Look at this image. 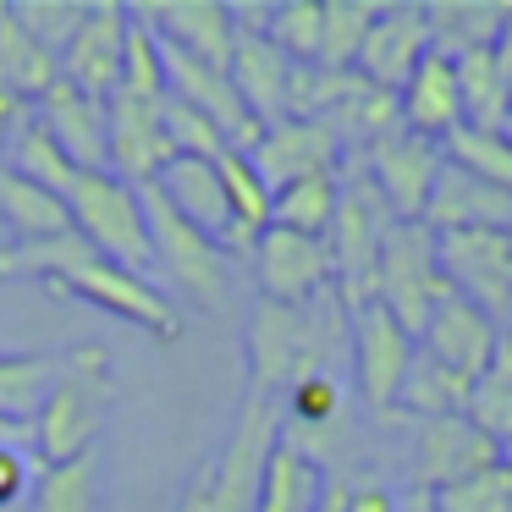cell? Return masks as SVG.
<instances>
[{
  "label": "cell",
  "mask_w": 512,
  "mask_h": 512,
  "mask_svg": "<svg viewBox=\"0 0 512 512\" xmlns=\"http://www.w3.org/2000/svg\"><path fill=\"white\" fill-rule=\"evenodd\" d=\"M0 78L12 83V89L23 94L28 105H34L39 94H45L50 83L61 78V61L50 56L45 45H34L23 28H17L12 6H0Z\"/></svg>",
  "instance_id": "32"
},
{
  "label": "cell",
  "mask_w": 512,
  "mask_h": 512,
  "mask_svg": "<svg viewBox=\"0 0 512 512\" xmlns=\"http://www.w3.org/2000/svg\"><path fill=\"white\" fill-rule=\"evenodd\" d=\"M496 342H501V325L490 320L485 309H474L468 298H457V292L430 314V325L419 331V353H430L435 364H446L452 375H463V380L485 375V364L496 358Z\"/></svg>",
  "instance_id": "19"
},
{
  "label": "cell",
  "mask_w": 512,
  "mask_h": 512,
  "mask_svg": "<svg viewBox=\"0 0 512 512\" xmlns=\"http://www.w3.org/2000/svg\"><path fill=\"white\" fill-rule=\"evenodd\" d=\"M166 138H171V155H182V160H221L226 149V138H221V127L210 122V116H199L193 105H182V100H171L166 94Z\"/></svg>",
  "instance_id": "43"
},
{
  "label": "cell",
  "mask_w": 512,
  "mask_h": 512,
  "mask_svg": "<svg viewBox=\"0 0 512 512\" xmlns=\"http://www.w3.org/2000/svg\"><path fill=\"white\" fill-rule=\"evenodd\" d=\"M50 287L67 292V298H78V303H89V309L116 314V320L144 325L155 342H177V336H182V309H177V298H166L155 281L133 276V270H116L111 259H89V265L56 276Z\"/></svg>",
  "instance_id": "7"
},
{
  "label": "cell",
  "mask_w": 512,
  "mask_h": 512,
  "mask_svg": "<svg viewBox=\"0 0 512 512\" xmlns=\"http://www.w3.org/2000/svg\"><path fill=\"white\" fill-rule=\"evenodd\" d=\"M0 166L17 171V177H28V182H39V188H50V193H61V199H67L72 182H78V166L61 155V144L39 127L34 111H28L23 127L12 133V144H6V160H0Z\"/></svg>",
  "instance_id": "31"
},
{
  "label": "cell",
  "mask_w": 512,
  "mask_h": 512,
  "mask_svg": "<svg viewBox=\"0 0 512 512\" xmlns=\"http://www.w3.org/2000/svg\"><path fill=\"white\" fill-rule=\"evenodd\" d=\"M133 12V6H127ZM122 89L138 100H166V61H160V39L144 17L133 12L127 23V56H122Z\"/></svg>",
  "instance_id": "41"
},
{
  "label": "cell",
  "mask_w": 512,
  "mask_h": 512,
  "mask_svg": "<svg viewBox=\"0 0 512 512\" xmlns=\"http://www.w3.org/2000/svg\"><path fill=\"white\" fill-rule=\"evenodd\" d=\"M160 45L182 50V56L204 61V67H232V45H237V17L232 6L215 0H177V6H133Z\"/></svg>",
  "instance_id": "18"
},
{
  "label": "cell",
  "mask_w": 512,
  "mask_h": 512,
  "mask_svg": "<svg viewBox=\"0 0 512 512\" xmlns=\"http://www.w3.org/2000/svg\"><path fill=\"white\" fill-rule=\"evenodd\" d=\"M391 221H397V215H391L386 199L375 193L369 171L353 182H342V204H336V221H331V232H325V254H331V281H336V298H342L347 314L375 303L380 243H386Z\"/></svg>",
  "instance_id": "4"
},
{
  "label": "cell",
  "mask_w": 512,
  "mask_h": 512,
  "mask_svg": "<svg viewBox=\"0 0 512 512\" xmlns=\"http://www.w3.org/2000/svg\"><path fill=\"white\" fill-rule=\"evenodd\" d=\"M353 347H358V386H364L369 408H391L413 353H419V342H413L380 303H364V309L353 314Z\"/></svg>",
  "instance_id": "20"
},
{
  "label": "cell",
  "mask_w": 512,
  "mask_h": 512,
  "mask_svg": "<svg viewBox=\"0 0 512 512\" xmlns=\"http://www.w3.org/2000/svg\"><path fill=\"white\" fill-rule=\"evenodd\" d=\"M127 23L133 12L105 0V6H89L83 28L72 34V45L61 50V78L72 89L94 94V100H111L122 89V56H127Z\"/></svg>",
  "instance_id": "14"
},
{
  "label": "cell",
  "mask_w": 512,
  "mask_h": 512,
  "mask_svg": "<svg viewBox=\"0 0 512 512\" xmlns=\"http://www.w3.org/2000/svg\"><path fill=\"white\" fill-rule=\"evenodd\" d=\"M94 501H100V452L39 468L28 512H94Z\"/></svg>",
  "instance_id": "33"
},
{
  "label": "cell",
  "mask_w": 512,
  "mask_h": 512,
  "mask_svg": "<svg viewBox=\"0 0 512 512\" xmlns=\"http://www.w3.org/2000/svg\"><path fill=\"white\" fill-rule=\"evenodd\" d=\"M215 171H221V188H226V204H232L237 232H243L248 243H259V237L270 232V188L259 182L254 160H248L243 149H226V155L215 160Z\"/></svg>",
  "instance_id": "36"
},
{
  "label": "cell",
  "mask_w": 512,
  "mask_h": 512,
  "mask_svg": "<svg viewBox=\"0 0 512 512\" xmlns=\"http://www.w3.org/2000/svg\"><path fill=\"white\" fill-rule=\"evenodd\" d=\"M50 369H56V358L0 353V419L34 424L39 402H45V386H50Z\"/></svg>",
  "instance_id": "37"
},
{
  "label": "cell",
  "mask_w": 512,
  "mask_h": 512,
  "mask_svg": "<svg viewBox=\"0 0 512 512\" xmlns=\"http://www.w3.org/2000/svg\"><path fill=\"white\" fill-rule=\"evenodd\" d=\"M446 166L468 171V177L490 182V188L512 193V133H479V127H457L441 138Z\"/></svg>",
  "instance_id": "34"
},
{
  "label": "cell",
  "mask_w": 512,
  "mask_h": 512,
  "mask_svg": "<svg viewBox=\"0 0 512 512\" xmlns=\"http://www.w3.org/2000/svg\"><path fill=\"white\" fill-rule=\"evenodd\" d=\"M28 111H34V105H28L23 94L12 89V83L0 78V149L12 144V133H17V127H23V116H28Z\"/></svg>",
  "instance_id": "46"
},
{
  "label": "cell",
  "mask_w": 512,
  "mask_h": 512,
  "mask_svg": "<svg viewBox=\"0 0 512 512\" xmlns=\"http://www.w3.org/2000/svg\"><path fill=\"white\" fill-rule=\"evenodd\" d=\"M452 67H457V94H463V127L507 133L512 111H507V72H501L496 45L468 50V56H457Z\"/></svg>",
  "instance_id": "26"
},
{
  "label": "cell",
  "mask_w": 512,
  "mask_h": 512,
  "mask_svg": "<svg viewBox=\"0 0 512 512\" xmlns=\"http://www.w3.org/2000/svg\"><path fill=\"white\" fill-rule=\"evenodd\" d=\"M501 463H507V468H512V441H507V446H501Z\"/></svg>",
  "instance_id": "52"
},
{
  "label": "cell",
  "mask_w": 512,
  "mask_h": 512,
  "mask_svg": "<svg viewBox=\"0 0 512 512\" xmlns=\"http://www.w3.org/2000/svg\"><path fill=\"white\" fill-rule=\"evenodd\" d=\"M380 6L369 0H325V23H320V67H353L364 34L375 23Z\"/></svg>",
  "instance_id": "39"
},
{
  "label": "cell",
  "mask_w": 512,
  "mask_h": 512,
  "mask_svg": "<svg viewBox=\"0 0 512 512\" xmlns=\"http://www.w3.org/2000/svg\"><path fill=\"white\" fill-rule=\"evenodd\" d=\"M149 188H160V199H166L193 232H204L210 243H221V254H254V243H248V237L237 232V221H232V204H226L215 160H182L177 155Z\"/></svg>",
  "instance_id": "12"
},
{
  "label": "cell",
  "mask_w": 512,
  "mask_h": 512,
  "mask_svg": "<svg viewBox=\"0 0 512 512\" xmlns=\"http://www.w3.org/2000/svg\"><path fill=\"white\" fill-rule=\"evenodd\" d=\"M430 23H424V6H380L375 23L364 34V50H358L353 72H364L375 89L402 94V83L419 72V61L430 56Z\"/></svg>",
  "instance_id": "17"
},
{
  "label": "cell",
  "mask_w": 512,
  "mask_h": 512,
  "mask_svg": "<svg viewBox=\"0 0 512 512\" xmlns=\"http://www.w3.org/2000/svg\"><path fill=\"white\" fill-rule=\"evenodd\" d=\"M160 111H166V100H138L127 89L105 100V171L122 177L127 188H149L177 160Z\"/></svg>",
  "instance_id": "10"
},
{
  "label": "cell",
  "mask_w": 512,
  "mask_h": 512,
  "mask_svg": "<svg viewBox=\"0 0 512 512\" xmlns=\"http://www.w3.org/2000/svg\"><path fill=\"white\" fill-rule=\"evenodd\" d=\"M276 402H281V397L248 386L232 441H226V452L215 457L210 468H204V474H210V512H254L259 479H265V463H270V452H276V441H281Z\"/></svg>",
  "instance_id": "6"
},
{
  "label": "cell",
  "mask_w": 512,
  "mask_h": 512,
  "mask_svg": "<svg viewBox=\"0 0 512 512\" xmlns=\"http://www.w3.org/2000/svg\"><path fill=\"white\" fill-rule=\"evenodd\" d=\"M314 512H347V485H331V479H325L320 507H314Z\"/></svg>",
  "instance_id": "50"
},
{
  "label": "cell",
  "mask_w": 512,
  "mask_h": 512,
  "mask_svg": "<svg viewBox=\"0 0 512 512\" xmlns=\"http://www.w3.org/2000/svg\"><path fill=\"white\" fill-rule=\"evenodd\" d=\"M452 298V281L441 270V243L424 221H391L380 243V270H375V303L419 342L430 314Z\"/></svg>",
  "instance_id": "3"
},
{
  "label": "cell",
  "mask_w": 512,
  "mask_h": 512,
  "mask_svg": "<svg viewBox=\"0 0 512 512\" xmlns=\"http://www.w3.org/2000/svg\"><path fill=\"white\" fill-rule=\"evenodd\" d=\"M17 441H34V424H23V419H0V446H17Z\"/></svg>",
  "instance_id": "49"
},
{
  "label": "cell",
  "mask_w": 512,
  "mask_h": 512,
  "mask_svg": "<svg viewBox=\"0 0 512 512\" xmlns=\"http://www.w3.org/2000/svg\"><path fill=\"white\" fill-rule=\"evenodd\" d=\"M397 512H435V507H430V490H408Z\"/></svg>",
  "instance_id": "51"
},
{
  "label": "cell",
  "mask_w": 512,
  "mask_h": 512,
  "mask_svg": "<svg viewBox=\"0 0 512 512\" xmlns=\"http://www.w3.org/2000/svg\"><path fill=\"white\" fill-rule=\"evenodd\" d=\"M34 116L78 171H105V100H94V94L72 89L67 78H56L34 100Z\"/></svg>",
  "instance_id": "21"
},
{
  "label": "cell",
  "mask_w": 512,
  "mask_h": 512,
  "mask_svg": "<svg viewBox=\"0 0 512 512\" xmlns=\"http://www.w3.org/2000/svg\"><path fill=\"white\" fill-rule=\"evenodd\" d=\"M468 397H474V380L452 375L430 353H413L402 391H397V408L419 413V419H457V413H468Z\"/></svg>",
  "instance_id": "30"
},
{
  "label": "cell",
  "mask_w": 512,
  "mask_h": 512,
  "mask_svg": "<svg viewBox=\"0 0 512 512\" xmlns=\"http://www.w3.org/2000/svg\"><path fill=\"white\" fill-rule=\"evenodd\" d=\"M138 199H144L155 270H166V276L177 281V292H188L193 303H204V309H221V303H226V287H232L221 243H210L204 232H193V226L182 221V215L171 210L166 199H160V188H138Z\"/></svg>",
  "instance_id": "5"
},
{
  "label": "cell",
  "mask_w": 512,
  "mask_h": 512,
  "mask_svg": "<svg viewBox=\"0 0 512 512\" xmlns=\"http://www.w3.org/2000/svg\"><path fill=\"white\" fill-rule=\"evenodd\" d=\"M364 171L397 221H424V204H430L435 182L446 171V149L435 138H419L408 127H397V133L375 138L364 149Z\"/></svg>",
  "instance_id": "9"
},
{
  "label": "cell",
  "mask_w": 512,
  "mask_h": 512,
  "mask_svg": "<svg viewBox=\"0 0 512 512\" xmlns=\"http://www.w3.org/2000/svg\"><path fill=\"white\" fill-rule=\"evenodd\" d=\"M287 413H292V424H303L309 435H314V430H331V424L342 419V386H336L325 369H314V375L292 380Z\"/></svg>",
  "instance_id": "44"
},
{
  "label": "cell",
  "mask_w": 512,
  "mask_h": 512,
  "mask_svg": "<svg viewBox=\"0 0 512 512\" xmlns=\"http://www.w3.org/2000/svg\"><path fill=\"white\" fill-rule=\"evenodd\" d=\"M397 105H402V127H408V133L435 138V144H441L446 133H457V127H463V94H457L452 56L430 50V56L419 61V72L402 83Z\"/></svg>",
  "instance_id": "24"
},
{
  "label": "cell",
  "mask_w": 512,
  "mask_h": 512,
  "mask_svg": "<svg viewBox=\"0 0 512 512\" xmlns=\"http://www.w3.org/2000/svg\"><path fill=\"white\" fill-rule=\"evenodd\" d=\"M67 210H72V232L100 259H111L116 270H133L144 281L155 276V248H149V221L138 188H127L111 171H78Z\"/></svg>",
  "instance_id": "2"
},
{
  "label": "cell",
  "mask_w": 512,
  "mask_h": 512,
  "mask_svg": "<svg viewBox=\"0 0 512 512\" xmlns=\"http://www.w3.org/2000/svg\"><path fill=\"white\" fill-rule=\"evenodd\" d=\"M320 490H325V474L314 463V452H303L298 441L281 435L265 463V479H259L254 512H314L320 507Z\"/></svg>",
  "instance_id": "25"
},
{
  "label": "cell",
  "mask_w": 512,
  "mask_h": 512,
  "mask_svg": "<svg viewBox=\"0 0 512 512\" xmlns=\"http://www.w3.org/2000/svg\"><path fill=\"white\" fill-rule=\"evenodd\" d=\"M424 226L435 237L452 232H512V193L490 188V182L468 177V171L446 166L435 182L430 204H424Z\"/></svg>",
  "instance_id": "22"
},
{
  "label": "cell",
  "mask_w": 512,
  "mask_h": 512,
  "mask_svg": "<svg viewBox=\"0 0 512 512\" xmlns=\"http://www.w3.org/2000/svg\"><path fill=\"white\" fill-rule=\"evenodd\" d=\"M424 23H430V45L441 56H468V50L501 45L512 23V6H463V0H446V6H424Z\"/></svg>",
  "instance_id": "28"
},
{
  "label": "cell",
  "mask_w": 512,
  "mask_h": 512,
  "mask_svg": "<svg viewBox=\"0 0 512 512\" xmlns=\"http://www.w3.org/2000/svg\"><path fill=\"white\" fill-rule=\"evenodd\" d=\"M507 276H512V232H507Z\"/></svg>",
  "instance_id": "54"
},
{
  "label": "cell",
  "mask_w": 512,
  "mask_h": 512,
  "mask_svg": "<svg viewBox=\"0 0 512 512\" xmlns=\"http://www.w3.org/2000/svg\"><path fill=\"white\" fill-rule=\"evenodd\" d=\"M468 419H474L496 446L512 441V336H501V342H496V358H490L485 375L474 380Z\"/></svg>",
  "instance_id": "35"
},
{
  "label": "cell",
  "mask_w": 512,
  "mask_h": 512,
  "mask_svg": "<svg viewBox=\"0 0 512 512\" xmlns=\"http://www.w3.org/2000/svg\"><path fill=\"white\" fill-rule=\"evenodd\" d=\"M0 221L17 232V243H45V237L72 232V210L61 193L39 188V182L17 177L0 166Z\"/></svg>",
  "instance_id": "27"
},
{
  "label": "cell",
  "mask_w": 512,
  "mask_h": 512,
  "mask_svg": "<svg viewBox=\"0 0 512 512\" xmlns=\"http://www.w3.org/2000/svg\"><path fill=\"white\" fill-rule=\"evenodd\" d=\"M336 204H342V177H336V171H320V177L287 182V188L270 193V226L298 232V237H320L325 243V232H331V221H336Z\"/></svg>",
  "instance_id": "29"
},
{
  "label": "cell",
  "mask_w": 512,
  "mask_h": 512,
  "mask_svg": "<svg viewBox=\"0 0 512 512\" xmlns=\"http://www.w3.org/2000/svg\"><path fill=\"white\" fill-rule=\"evenodd\" d=\"M507 133H512V127H507Z\"/></svg>",
  "instance_id": "55"
},
{
  "label": "cell",
  "mask_w": 512,
  "mask_h": 512,
  "mask_svg": "<svg viewBox=\"0 0 512 512\" xmlns=\"http://www.w3.org/2000/svg\"><path fill=\"white\" fill-rule=\"evenodd\" d=\"M111 402H116L111 347H105V342H72L67 353L56 358V369H50L45 402H39V413H34L39 468L100 452Z\"/></svg>",
  "instance_id": "1"
},
{
  "label": "cell",
  "mask_w": 512,
  "mask_h": 512,
  "mask_svg": "<svg viewBox=\"0 0 512 512\" xmlns=\"http://www.w3.org/2000/svg\"><path fill=\"white\" fill-rule=\"evenodd\" d=\"M441 243V270L452 281L457 298H468L474 309L512 314V276H507V232H452L435 237Z\"/></svg>",
  "instance_id": "15"
},
{
  "label": "cell",
  "mask_w": 512,
  "mask_h": 512,
  "mask_svg": "<svg viewBox=\"0 0 512 512\" xmlns=\"http://www.w3.org/2000/svg\"><path fill=\"white\" fill-rule=\"evenodd\" d=\"M248 160H254L259 182L276 193V188H287V182L336 171L342 166V138L325 122H292V116H281V122H270L265 133H259V144L248 149Z\"/></svg>",
  "instance_id": "16"
},
{
  "label": "cell",
  "mask_w": 512,
  "mask_h": 512,
  "mask_svg": "<svg viewBox=\"0 0 512 512\" xmlns=\"http://www.w3.org/2000/svg\"><path fill=\"white\" fill-rule=\"evenodd\" d=\"M23 485H28V468L17 457V446H0V507L23 496Z\"/></svg>",
  "instance_id": "47"
},
{
  "label": "cell",
  "mask_w": 512,
  "mask_h": 512,
  "mask_svg": "<svg viewBox=\"0 0 512 512\" xmlns=\"http://www.w3.org/2000/svg\"><path fill=\"white\" fill-rule=\"evenodd\" d=\"M248 386L254 391H292V380L314 375L320 369V331L303 309H281V303H265L259 298L254 320H248Z\"/></svg>",
  "instance_id": "8"
},
{
  "label": "cell",
  "mask_w": 512,
  "mask_h": 512,
  "mask_svg": "<svg viewBox=\"0 0 512 512\" xmlns=\"http://www.w3.org/2000/svg\"><path fill=\"white\" fill-rule=\"evenodd\" d=\"M17 28H23L34 45H45L50 56L61 61V50L72 45V34L83 28V17H89V6H72V0H17L12 6Z\"/></svg>",
  "instance_id": "42"
},
{
  "label": "cell",
  "mask_w": 512,
  "mask_h": 512,
  "mask_svg": "<svg viewBox=\"0 0 512 512\" xmlns=\"http://www.w3.org/2000/svg\"><path fill=\"white\" fill-rule=\"evenodd\" d=\"M320 23H325L320 0H287V6H270L265 39L292 67H309V61H320Z\"/></svg>",
  "instance_id": "38"
},
{
  "label": "cell",
  "mask_w": 512,
  "mask_h": 512,
  "mask_svg": "<svg viewBox=\"0 0 512 512\" xmlns=\"http://www.w3.org/2000/svg\"><path fill=\"white\" fill-rule=\"evenodd\" d=\"M232 89L243 94L248 116H254L259 127L281 122L287 116V78H292V61L281 56L276 45H270L265 34H254V28H237V45H232Z\"/></svg>",
  "instance_id": "23"
},
{
  "label": "cell",
  "mask_w": 512,
  "mask_h": 512,
  "mask_svg": "<svg viewBox=\"0 0 512 512\" xmlns=\"http://www.w3.org/2000/svg\"><path fill=\"white\" fill-rule=\"evenodd\" d=\"M177 512H210V474H199L188 485V496L177 501Z\"/></svg>",
  "instance_id": "48"
},
{
  "label": "cell",
  "mask_w": 512,
  "mask_h": 512,
  "mask_svg": "<svg viewBox=\"0 0 512 512\" xmlns=\"http://www.w3.org/2000/svg\"><path fill=\"white\" fill-rule=\"evenodd\" d=\"M430 507L435 512H512V468L490 463L446 490H430Z\"/></svg>",
  "instance_id": "40"
},
{
  "label": "cell",
  "mask_w": 512,
  "mask_h": 512,
  "mask_svg": "<svg viewBox=\"0 0 512 512\" xmlns=\"http://www.w3.org/2000/svg\"><path fill=\"white\" fill-rule=\"evenodd\" d=\"M507 111H512V72H507ZM512 127V122H507Z\"/></svg>",
  "instance_id": "53"
},
{
  "label": "cell",
  "mask_w": 512,
  "mask_h": 512,
  "mask_svg": "<svg viewBox=\"0 0 512 512\" xmlns=\"http://www.w3.org/2000/svg\"><path fill=\"white\" fill-rule=\"evenodd\" d=\"M402 501L391 496L380 479H364V485H347V512H397Z\"/></svg>",
  "instance_id": "45"
},
{
  "label": "cell",
  "mask_w": 512,
  "mask_h": 512,
  "mask_svg": "<svg viewBox=\"0 0 512 512\" xmlns=\"http://www.w3.org/2000/svg\"><path fill=\"white\" fill-rule=\"evenodd\" d=\"M254 276H259V298L265 303L309 309L331 287V254H325L320 237H298V232L270 226L254 243Z\"/></svg>",
  "instance_id": "11"
},
{
  "label": "cell",
  "mask_w": 512,
  "mask_h": 512,
  "mask_svg": "<svg viewBox=\"0 0 512 512\" xmlns=\"http://www.w3.org/2000/svg\"><path fill=\"white\" fill-rule=\"evenodd\" d=\"M490 463H501V446L468 413L419 419V430H413V490H446Z\"/></svg>",
  "instance_id": "13"
}]
</instances>
